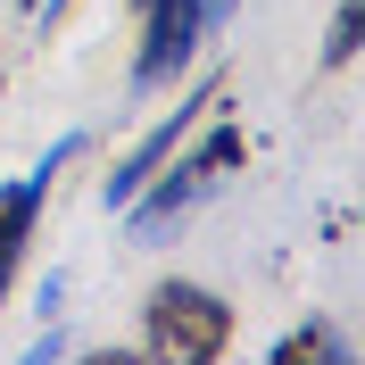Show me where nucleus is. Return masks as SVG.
<instances>
[{
	"label": "nucleus",
	"instance_id": "obj_7",
	"mask_svg": "<svg viewBox=\"0 0 365 365\" xmlns=\"http://www.w3.org/2000/svg\"><path fill=\"white\" fill-rule=\"evenodd\" d=\"M357 0H349V9H341V17H332V42H324V67H349V58H357Z\"/></svg>",
	"mask_w": 365,
	"mask_h": 365
},
{
	"label": "nucleus",
	"instance_id": "obj_5",
	"mask_svg": "<svg viewBox=\"0 0 365 365\" xmlns=\"http://www.w3.org/2000/svg\"><path fill=\"white\" fill-rule=\"evenodd\" d=\"M216 100H225V91H216V83H200V91H191V100H182L175 116H166V125H150V141H141L133 158H125V166L108 175V207H125V200H133L141 182H150V175H158V166H166V158L182 150V133H191V125H200V116L216 108Z\"/></svg>",
	"mask_w": 365,
	"mask_h": 365
},
{
	"label": "nucleus",
	"instance_id": "obj_4",
	"mask_svg": "<svg viewBox=\"0 0 365 365\" xmlns=\"http://www.w3.org/2000/svg\"><path fill=\"white\" fill-rule=\"evenodd\" d=\"M67 158H83V133H67L50 158H34V175L0 182V291H9V274H17L25 241H34V216H42V200H50V175H58Z\"/></svg>",
	"mask_w": 365,
	"mask_h": 365
},
{
	"label": "nucleus",
	"instance_id": "obj_3",
	"mask_svg": "<svg viewBox=\"0 0 365 365\" xmlns=\"http://www.w3.org/2000/svg\"><path fill=\"white\" fill-rule=\"evenodd\" d=\"M225 9H232V0H150V42H141V58H133V83H141V91L175 83V75L191 67L200 34H207V25H225Z\"/></svg>",
	"mask_w": 365,
	"mask_h": 365
},
{
	"label": "nucleus",
	"instance_id": "obj_1",
	"mask_svg": "<svg viewBox=\"0 0 365 365\" xmlns=\"http://www.w3.org/2000/svg\"><path fill=\"white\" fill-rule=\"evenodd\" d=\"M241 158H250L241 125H207L200 150H191V158H175V175H150L133 200L116 207V216H133L141 241H166V232H175V225H182V216H191V207H200V200H207V191H216V182H225Z\"/></svg>",
	"mask_w": 365,
	"mask_h": 365
},
{
	"label": "nucleus",
	"instance_id": "obj_2",
	"mask_svg": "<svg viewBox=\"0 0 365 365\" xmlns=\"http://www.w3.org/2000/svg\"><path fill=\"white\" fill-rule=\"evenodd\" d=\"M232 341V307L216 291H200V282H158L150 291V357L166 365H207V357H225Z\"/></svg>",
	"mask_w": 365,
	"mask_h": 365
},
{
	"label": "nucleus",
	"instance_id": "obj_6",
	"mask_svg": "<svg viewBox=\"0 0 365 365\" xmlns=\"http://www.w3.org/2000/svg\"><path fill=\"white\" fill-rule=\"evenodd\" d=\"M307 357H341V341H332V332H316V324H307V332H291V341L274 349V365H307Z\"/></svg>",
	"mask_w": 365,
	"mask_h": 365
}]
</instances>
